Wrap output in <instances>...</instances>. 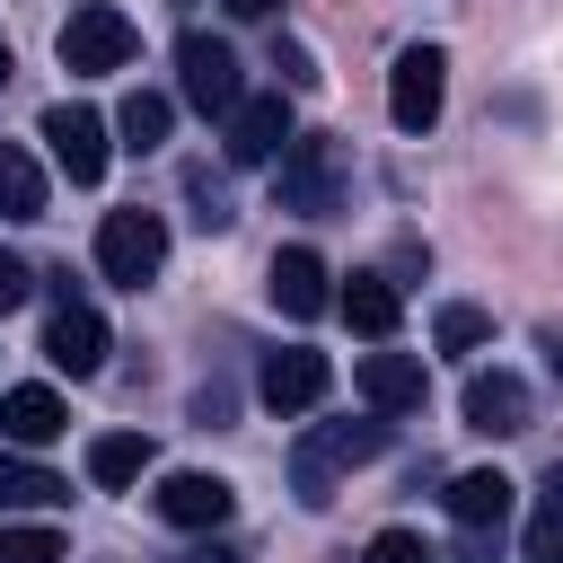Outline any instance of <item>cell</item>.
<instances>
[{
  "mask_svg": "<svg viewBox=\"0 0 563 563\" xmlns=\"http://www.w3.org/2000/svg\"><path fill=\"white\" fill-rule=\"evenodd\" d=\"M194 422H229V387H220V378L194 396Z\"/></svg>",
  "mask_w": 563,
  "mask_h": 563,
  "instance_id": "f546056e",
  "label": "cell"
},
{
  "mask_svg": "<svg viewBox=\"0 0 563 563\" xmlns=\"http://www.w3.org/2000/svg\"><path fill=\"white\" fill-rule=\"evenodd\" d=\"M158 264H167V220L158 211H106L97 220V273L114 282V290H150L158 282Z\"/></svg>",
  "mask_w": 563,
  "mask_h": 563,
  "instance_id": "7a4b0ae2",
  "label": "cell"
},
{
  "mask_svg": "<svg viewBox=\"0 0 563 563\" xmlns=\"http://www.w3.org/2000/svg\"><path fill=\"white\" fill-rule=\"evenodd\" d=\"M510 475H493V466H466L457 484H449V519L466 528V537H501V519H510Z\"/></svg>",
  "mask_w": 563,
  "mask_h": 563,
  "instance_id": "5bb4252c",
  "label": "cell"
},
{
  "mask_svg": "<svg viewBox=\"0 0 563 563\" xmlns=\"http://www.w3.org/2000/svg\"><path fill=\"white\" fill-rule=\"evenodd\" d=\"M167 123H176V106H167L158 88H132V97L114 106V132H123V150H158V141H167Z\"/></svg>",
  "mask_w": 563,
  "mask_h": 563,
  "instance_id": "44dd1931",
  "label": "cell"
},
{
  "mask_svg": "<svg viewBox=\"0 0 563 563\" xmlns=\"http://www.w3.org/2000/svg\"><path fill=\"white\" fill-rule=\"evenodd\" d=\"M176 79H185V97L202 106V114H229L238 97H246V79H238V53L220 44V35H176Z\"/></svg>",
  "mask_w": 563,
  "mask_h": 563,
  "instance_id": "8992f818",
  "label": "cell"
},
{
  "mask_svg": "<svg viewBox=\"0 0 563 563\" xmlns=\"http://www.w3.org/2000/svg\"><path fill=\"white\" fill-rule=\"evenodd\" d=\"M299 449L325 457L334 475H343V466H369V457H387V413H369V422H317Z\"/></svg>",
  "mask_w": 563,
  "mask_h": 563,
  "instance_id": "e0dca14e",
  "label": "cell"
},
{
  "mask_svg": "<svg viewBox=\"0 0 563 563\" xmlns=\"http://www.w3.org/2000/svg\"><path fill=\"white\" fill-rule=\"evenodd\" d=\"M0 220H44V167L18 141H0Z\"/></svg>",
  "mask_w": 563,
  "mask_h": 563,
  "instance_id": "ffe728a7",
  "label": "cell"
},
{
  "mask_svg": "<svg viewBox=\"0 0 563 563\" xmlns=\"http://www.w3.org/2000/svg\"><path fill=\"white\" fill-rule=\"evenodd\" d=\"M334 273H325V255L317 246H282L273 255V273H264V290H273V308L282 317H325L334 308V290H325Z\"/></svg>",
  "mask_w": 563,
  "mask_h": 563,
  "instance_id": "4fadbf2b",
  "label": "cell"
},
{
  "mask_svg": "<svg viewBox=\"0 0 563 563\" xmlns=\"http://www.w3.org/2000/svg\"><path fill=\"white\" fill-rule=\"evenodd\" d=\"M484 334H493V317H484V308H466V299H457V308H440V325H431V343H440V352H475Z\"/></svg>",
  "mask_w": 563,
  "mask_h": 563,
  "instance_id": "cb8c5ba5",
  "label": "cell"
},
{
  "mask_svg": "<svg viewBox=\"0 0 563 563\" xmlns=\"http://www.w3.org/2000/svg\"><path fill=\"white\" fill-rule=\"evenodd\" d=\"M141 53V26L123 18V9H106V0H88V9H70V26H62V70H123Z\"/></svg>",
  "mask_w": 563,
  "mask_h": 563,
  "instance_id": "3957f363",
  "label": "cell"
},
{
  "mask_svg": "<svg viewBox=\"0 0 563 563\" xmlns=\"http://www.w3.org/2000/svg\"><path fill=\"white\" fill-rule=\"evenodd\" d=\"M457 413H466V431L510 440V431H528V378H510V369H475L466 396H457Z\"/></svg>",
  "mask_w": 563,
  "mask_h": 563,
  "instance_id": "8fae6325",
  "label": "cell"
},
{
  "mask_svg": "<svg viewBox=\"0 0 563 563\" xmlns=\"http://www.w3.org/2000/svg\"><path fill=\"white\" fill-rule=\"evenodd\" d=\"M44 361L53 369H70V378H97L106 369V317L62 282V299H53V317H44Z\"/></svg>",
  "mask_w": 563,
  "mask_h": 563,
  "instance_id": "5b68a950",
  "label": "cell"
},
{
  "mask_svg": "<svg viewBox=\"0 0 563 563\" xmlns=\"http://www.w3.org/2000/svg\"><path fill=\"white\" fill-rule=\"evenodd\" d=\"M176 563H238V545H220V537H211V545H185Z\"/></svg>",
  "mask_w": 563,
  "mask_h": 563,
  "instance_id": "4dcf8cb0",
  "label": "cell"
},
{
  "mask_svg": "<svg viewBox=\"0 0 563 563\" xmlns=\"http://www.w3.org/2000/svg\"><path fill=\"white\" fill-rule=\"evenodd\" d=\"M150 457H158L150 431H97V440H88V484H97V493H123V484L150 475Z\"/></svg>",
  "mask_w": 563,
  "mask_h": 563,
  "instance_id": "ac0fdd59",
  "label": "cell"
},
{
  "mask_svg": "<svg viewBox=\"0 0 563 563\" xmlns=\"http://www.w3.org/2000/svg\"><path fill=\"white\" fill-rule=\"evenodd\" d=\"M0 88H9V44H0Z\"/></svg>",
  "mask_w": 563,
  "mask_h": 563,
  "instance_id": "e575fe53",
  "label": "cell"
},
{
  "mask_svg": "<svg viewBox=\"0 0 563 563\" xmlns=\"http://www.w3.org/2000/svg\"><path fill=\"white\" fill-rule=\"evenodd\" d=\"M53 501H70V484L44 475L35 457H18V449L0 440V510H53Z\"/></svg>",
  "mask_w": 563,
  "mask_h": 563,
  "instance_id": "d6986e66",
  "label": "cell"
},
{
  "mask_svg": "<svg viewBox=\"0 0 563 563\" xmlns=\"http://www.w3.org/2000/svg\"><path fill=\"white\" fill-rule=\"evenodd\" d=\"M440 97H449V53H440V44H405L396 70H387V114H396V132H431V123H440Z\"/></svg>",
  "mask_w": 563,
  "mask_h": 563,
  "instance_id": "277c9868",
  "label": "cell"
},
{
  "mask_svg": "<svg viewBox=\"0 0 563 563\" xmlns=\"http://www.w3.org/2000/svg\"><path fill=\"white\" fill-rule=\"evenodd\" d=\"M220 123H229L220 141H229V158H238V167H264V158H282V150H290V106H282V88H273V97H238Z\"/></svg>",
  "mask_w": 563,
  "mask_h": 563,
  "instance_id": "9c48e42d",
  "label": "cell"
},
{
  "mask_svg": "<svg viewBox=\"0 0 563 563\" xmlns=\"http://www.w3.org/2000/svg\"><path fill=\"white\" fill-rule=\"evenodd\" d=\"M545 369H554V378H563V334H545Z\"/></svg>",
  "mask_w": 563,
  "mask_h": 563,
  "instance_id": "836d02e7",
  "label": "cell"
},
{
  "mask_svg": "<svg viewBox=\"0 0 563 563\" xmlns=\"http://www.w3.org/2000/svg\"><path fill=\"white\" fill-rule=\"evenodd\" d=\"M273 202L299 220H334L343 211V141L334 132H290L282 167H273Z\"/></svg>",
  "mask_w": 563,
  "mask_h": 563,
  "instance_id": "6da1fadb",
  "label": "cell"
},
{
  "mask_svg": "<svg viewBox=\"0 0 563 563\" xmlns=\"http://www.w3.org/2000/svg\"><path fill=\"white\" fill-rule=\"evenodd\" d=\"M185 202H194L202 229H229V220H238V211H229V185H220L211 167H185Z\"/></svg>",
  "mask_w": 563,
  "mask_h": 563,
  "instance_id": "603a6c76",
  "label": "cell"
},
{
  "mask_svg": "<svg viewBox=\"0 0 563 563\" xmlns=\"http://www.w3.org/2000/svg\"><path fill=\"white\" fill-rule=\"evenodd\" d=\"M44 141H53V167H62L70 185H97V176H106V158H114V141H106V114H97V106H44Z\"/></svg>",
  "mask_w": 563,
  "mask_h": 563,
  "instance_id": "52a82bcc",
  "label": "cell"
},
{
  "mask_svg": "<svg viewBox=\"0 0 563 563\" xmlns=\"http://www.w3.org/2000/svg\"><path fill=\"white\" fill-rule=\"evenodd\" d=\"M62 431H70V413H62L53 387H9V396H0V440H9V449H44V440H62Z\"/></svg>",
  "mask_w": 563,
  "mask_h": 563,
  "instance_id": "9a60e30c",
  "label": "cell"
},
{
  "mask_svg": "<svg viewBox=\"0 0 563 563\" xmlns=\"http://www.w3.org/2000/svg\"><path fill=\"white\" fill-rule=\"evenodd\" d=\"M334 308L352 317V334H369V343H387L396 334V317H405V299H396V282L387 273H352L343 290H334Z\"/></svg>",
  "mask_w": 563,
  "mask_h": 563,
  "instance_id": "2e32d148",
  "label": "cell"
},
{
  "mask_svg": "<svg viewBox=\"0 0 563 563\" xmlns=\"http://www.w3.org/2000/svg\"><path fill=\"white\" fill-rule=\"evenodd\" d=\"M26 290H35V273H26L18 255H0V317H9V308H26Z\"/></svg>",
  "mask_w": 563,
  "mask_h": 563,
  "instance_id": "f1b7e54d",
  "label": "cell"
},
{
  "mask_svg": "<svg viewBox=\"0 0 563 563\" xmlns=\"http://www.w3.org/2000/svg\"><path fill=\"white\" fill-rule=\"evenodd\" d=\"M545 510H554V519H563V457H554V466H545Z\"/></svg>",
  "mask_w": 563,
  "mask_h": 563,
  "instance_id": "d6a6232c",
  "label": "cell"
},
{
  "mask_svg": "<svg viewBox=\"0 0 563 563\" xmlns=\"http://www.w3.org/2000/svg\"><path fill=\"white\" fill-rule=\"evenodd\" d=\"M361 563H431V545H422L413 528H378V537L361 545Z\"/></svg>",
  "mask_w": 563,
  "mask_h": 563,
  "instance_id": "484cf974",
  "label": "cell"
},
{
  "mask_svg": "<svg viewBox=\"0 0 563 563\" xmlns=\"http://www.w3.org/2000/svg\"><path fill=\"white\" fill-rule=\"evenodd\" d=\"M528 563H563V519H528Z\"/></svg>",
  "mask_w": 563,
  "mask_h": 563,
  "instance_id": "83f0119b",
  "label": "cell"
},
{
  "mask_svg": "<svg viewBox=\"0 0 563 563\" xmlns=\"http://www.w3.org/2000/svg\"><path fill=\"white\" fill-rule=\"evenodd\" d=\"M325 387H334V361L308 352V343L264 352V369H255V396H264L273 413H308V405H325Z\"/></svg>",
  "mask_w": 563,
  "mask_h": 563,
  "instance_id": "ba28073f",
  "label": "cell"
},
{
  "mask_svg": "<svg viewBox=\"0 0 563 563\" xmlns=\"http://www.w3.org/2000/svg\"><path fill=\"white\" fill-rule=\"evenodd\" d=\"M229 510H238V484H229V475L176 466V475L158 484V519H167V528H220Z\"/></svg>",
  "mask_w": 563,
  "mask_h": 563,
  "instance_id": "7c38bea8",
  "label": "cell"
},
{
  "mask_svg": "<svg viewBox=\"0 0 563 563\" xmlns=\"http://www.w3.org/2000/svg\"><path fill=\"white\" fill-rule=\"evenodd\" d=\"M220 9H229V18H273L282 0H220Z\"/></svg>",
  "mask_w": 563,
  "mask_h": 563,
  "instance_id": "1f68e13d",
  "label": "cell"
},
{
  "mask_svg": "<svg viewBox=\"0 0 563 563\" xmlns=\"http://www.w3.org/2000/svg\"><path fill=\"white\" fill-rule=\"evenodd\" d=\"M273 70H282V88H317L325 70H317V53L308 44H290V35H273Z\"/></svg>",
  "mask_w": 563,
  "mask_h": 563,
  "instance_id": "4316f807",
  "label": "cell"
},
{
  "mask_svg": "<svg viewBox=\"0 0 563 563\" xmlns=\"http://www.w3.org/2000/svg\"><path fill=\"white\" fill-rule=\"evenodd\" d=\"M290 484H299V501H308V510H325V501H334V466H325V457H308V449H290Z\"/></svg>",
  "mask_w": 563,
  "mask_h": 563,
  "instance_id": "d4e9b609",
  "label": "cell"
},
{
  "mask_svg": "<svg viewBox=\"0 0 563 563\" xmlns=\"http://www.w3.org/2000/svg\"><path fill=\"white\" fill-rule=\"evenodd\" d=\"M352 387H361V405L369 413H422V396H431V378H422V361L413 352H369L361 369H352Z\"/></svg>",
  "mask_w": 563,
  "mask_h": 563,
  "instance_id": "30bf717a",
  "label": "cell"
},
{
  "mask_svg": "<svg viewBox=\"0 0 563 563\" xmlns=\"http://www.w3.org/2000/svg\"><path fill=\"white\" fill-rule=\"evenodd\" d=\"M70 545H62V528H0V563H62Z\"/></svg>",
  "mask_w": 563,
  "mask_h": 563,
  "instance_id": "7402d4cb",
  "label": "cell"
}]
</instances>
